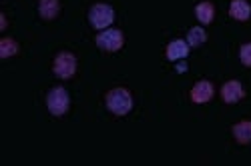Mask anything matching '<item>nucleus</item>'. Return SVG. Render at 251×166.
<instances>
[{"mask_svg": "<svg viewBox=\"0 0 251 166\" xmlns=\"http://www.w3.org/2000/svg\"><path fill=\"white\" fill-rule=\"evenodd\" d=\"M107 108L117 114V116H125L129 114L131 108H133V96L127 88H113L107 92Z\"/></svg>", "mask_w": 251, "mask_h": 166, "instance_id": "1", "label": "nucleus"}, {"mask_svg": "<svg viewBox=\"0 0 251 166\" xmlns=\"http://www.w3.org/2000/svg\"><path fill=\"white\" fill-rule=\"evenodd\" d=\"M47 106H49V112L52 116H62L69 112V106H71V96L69 92L62 88V86H56L52 88L49 94H47Z\"/></svg>", "mask_w": 251, "mask_h": 166, "instance_id": "2", "label": "nucleus"}, {"mask_svg": "<svg viewBox=\"0 0 251 166\" xmlns=\"http://www.w3.org/2000/svg\"><path fill=\"white\" fill-rule=\"evenodd\" d=\"M89 20H91V26H93V28L102 30V28H107V26L113 24L115 10H113V6H109V4L99 2V4L91 6V10H89Z\"/></svg>", "mask_w": 251, "mask_h": 166, "instance_id": "3", "label": "nucleus"}, {"mask_svg": "<svg viewBox=\"0 0 251 166\" xmlns=\"http://www.w3.org/2000/svg\"><path fill=\"white\" fill-rule=\"evenodd\" d=\"M123 44H125V36H123V32L117 30V28L104 30V32H100V34L97 36V46H99L100 50H104V52H117V50L123 48Z\"/></svg>", "mask_w": 251, "mask_h": 166, "instance_id": "4", "label": "nucleus"}, {"mask_svg": "<svg viewBox=\"0 0 251 166\" xmlns=\"http://www.w3.org/2000/svg\"><path fill=\"white\" fill-rule=\"evenodd\" d=\"M52 68H54V74L58 78H62V80L71 78L76 72V56L73 52H60V54H56Z\"/></svg>", "mask_w": 251, "mask_h": 166, "instance_id": "5", "label": "nucleus"}, {"mask_svg": "<svg viewBox=\"0 0 251 166\" xmlns=\"http://www.w3.org/2000/svg\"><path fill=\"white\" fill-rule=\"evenodd\" d=\"M243 96H245V90L241 86V82H237V80H229L221 86V98L227 104H235Z\"/></svg>", "mask_w": 251, "mask_h": 166, "instance_id": "6", "label": "nucleus"}, {"mask_svg": "<svg viewBox=\"0 0 251 166\" xmlns=\"http://www.w3.org/2000/svg\"><path fill=\"white\" fill-rule=\"evenodd\" d=\"M213 94H215V88L209 80H201L191 88V100L195 104H205V102H209L213 98Z\"/></svg>", "mask_w": 251, "mask_h": 166, "instance_id": "7", "label": "nucleus"}, {"mask_svg": "<svg viewBox=\"0 0 251 166\" xmlns=\"http://www.w3.org/2000/svg\"><path fill=\"white\" fill-rule=\"evenodd\" d=\"M187 54H189V42H185V40H171L167 46V58L169 60H181Z\"/></svg>", "mask_w": 251, "mask_h": 166, "instance_id": "8", "label": "nucleus"}, {"mask_svg": "<svg viewBox=\"0 0 251 166\" xmlns=\"http://www.w3.org/2000/svg\"><path fill=\"white\" fill-rule=\"evenodd\" d=\"M38 12L45 20H54L60 12V2L58 0H40L38 2Z\"/></svg>", "mask_w": 251, "mask_h": 166, "instance_id": "9", "label": "nucleus"}, {"mask_svg": "<svg viewBox=\"0 0 251 166\" xmlns=\"http://www.w3.org/2000/svg\"><path fill=\"white\" fill-rule=\"evenodd\" d=\"M233 136L239 144H249L251 142V120H241L233 126Z\"/></svg>", "mask_w": 251, "mask_h": 166, "instance_id": "10", "label": "nucleus"}, {"mask_svg": "<svg viewBox=\"0 0 251 166\" xmlns=\"http://www.w3.org/2000/svg\"><path fill=\"white\" fill-rule=\"evenodd\" d=\"M229 12H231V16L235 20H241V22H245V20H249V16H251V6L245 2V0H233Z\"/></svg>", "mask_w": 251, "mask_h": 166, "instance_id": "11", "label": "nucleus"}, {"mask_svg": "<svg viewBox=\"0 0 251 166\" xmlns=\"http://www.w3.org/2000/svg\"><path fill=\"white\" fill-rule=\"evenodd\" d=\"M195 16L199 18V22H203V24H211V22H213V18H215V8H213V4H211V2H201V4H197V8H195Z\"/></svg>", "mask_w": 251, "mask_h": 166, "instance_id": "12", "label": "nucleus"}, {"mask_svg": "<svg viewBox=\"0 0 251 166\" xmlns=\"http://www.w3.org/2000/svg\"><path fill=\"white\" fill-rule=\"evenodd\" d=\"M205 40H207V32L199 26H193L189 32H187V42H189V46H193V48L205 44Z\"/></svg>", "mask_w": 251, "mask_h": 166, "instance_id": "13", "label": "nucleus"}, {"mask_svg": "<svg viewBox=\"0 0 251 166\" xmlns=\"http://www.w3.org/2000/svg\"><path fill=\"white\" fill-rule=\"evenodd\" d=\"M14 54H18L16 40H12V38H2V40H0V56H2V58H10Z\"/></svg>", "mask_w": 251, "mask_h": 166, "instance_id": "14", "label": "nucleus"}, {"mask_svg": "<svg viewBox=\"0 0 251 166\" xmlns=\"http://www.w3.org/2000/svg\"><path fill=\"white\" fill-rule=\"evenodd\" d=\"M239 58L245 66H251V42H247L239 48Z\"/></svg>", "mask_w": 251, "mask_h": 166, "instance_id": "15", "label": "nucleus"}, {"mask_svg": "<svg viewBox=\"0 0 251 166\" xmlns=\"http://www.w3.org/2000/svg\"><path fill=\"white\" fill-rule=\"evenodd\" d=\"M177 70H179V72H185V70H187V66H185V62H181V64L177 66Z\"/></svg>", "mask_w": 251, "mask_h": 166, "instance_id": "16", "label": "nucleus"}, {"mask_svg": "<svg viewBox=\"0 0 251 166\" xmlns=\"http://www.w3.org/2000/svg\"><path fill=\"white\" fill-rule=\"evenodd\" d=\"M0 24H2V28H6V18L4 16H0Z\"/></svg>", "mask_w": 251, "mask_h": 166, "instance_id": "17", "label": "nucleus"}]
</instances>
